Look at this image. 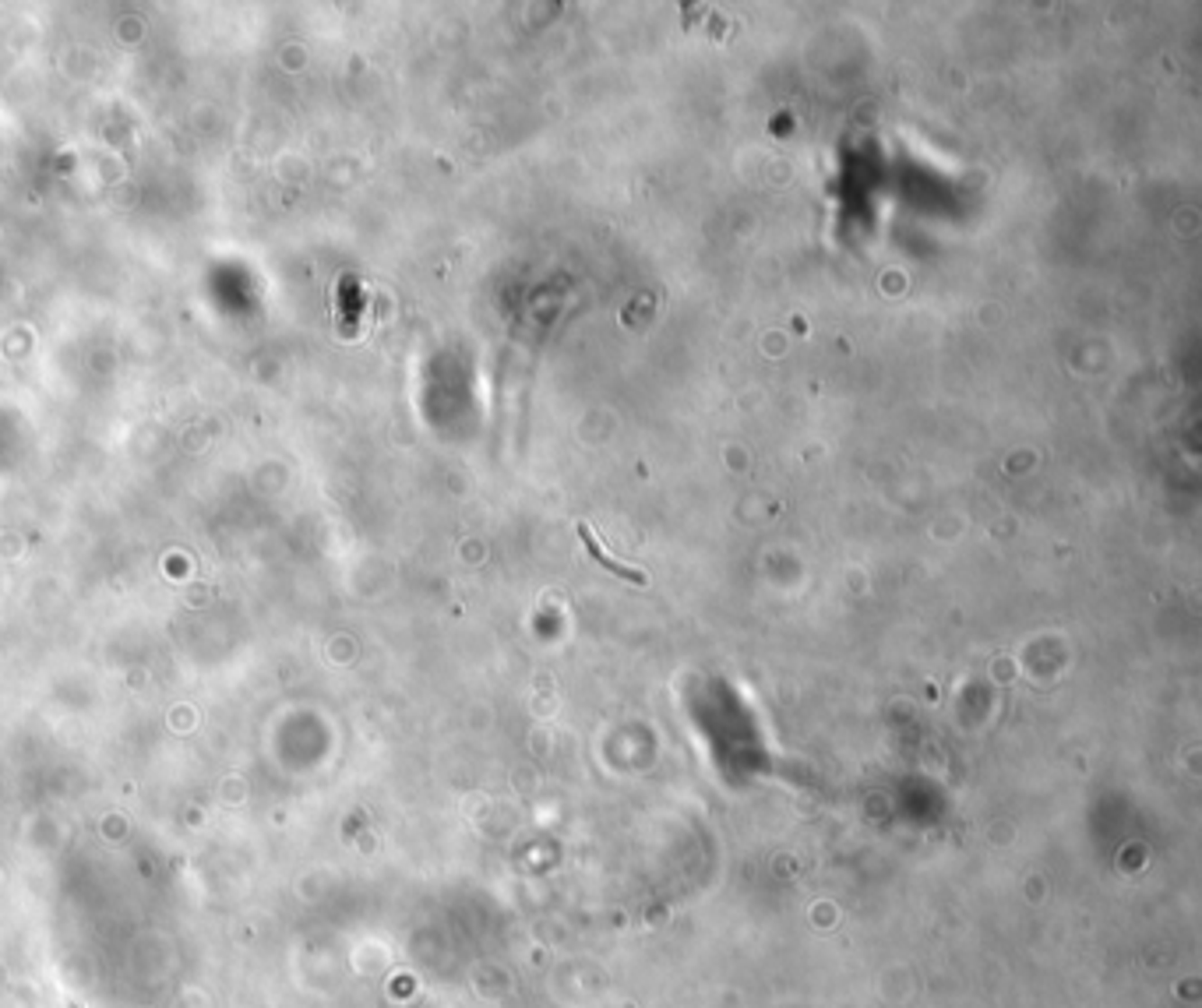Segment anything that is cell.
I'll return each instance as SVG.
<instances>
[{
  "mask_svg": "<svg viewBox=\"0 0 1202 1008\" xmlns=\"http://www.w3.org/2000/svg\"><path fill=\"white\" fill-rule=\"evenodd\" d=\"M579 536H582V544L589 546V554H592V557H596V561H600L603 568H610L614 575H621V579H628V582H635V586H646V575H642V572H635V568H624L621 561H614V557H607V554L600 550V544H596V536H592V529H589L585 522H582V526H579Z\"/></svg>",
  "mask_w": 1202,
  "mask_h": 1008,
  "instance_id": "6da1fadb",
  "label": "cell"
}]
</instances>
